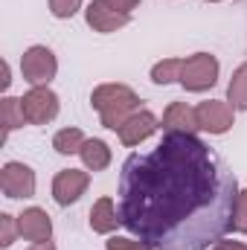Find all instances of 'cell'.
Here are the masks:
<instances>
[{
    "label": "cell",
    "instance_id": "6da1fadb",
    "mask_svg": "<svg viewBox=\"0 0 247 250\" xmlns=\"http://www.w3.org/2000/svg\"><path fill=\"white\" fill-rule=\"evenodd\" d=\"M239 184L218 151L195 134H163L131 154L120 175V221L154 250H206L233 230Z\"/></svg>",
    "mask_w": 247,
    "mask_h": 250
},
{
    "label": "cell",
    "instance_id": "7a4b0ae2",
    "mask_svg": "<svg viewBox=\"0 0 247 250\" xmlns=\"http://www.w3.org/2000/svg\"><path fill=\"white\" fill-rule=\"evenodd\" d=\"M90 105L99 111V120L105 128L120 131V125L140 111V96L125 84H99L90 93Z\"/></svg>",
    "mask_w": 247,
    "mask_h": 250
},
{
    "label": "cell",
    "instance_id": "3957f363",
    "mask_svg": "<svg viewBox=\"0 0 247 250\" xmlns=\"http://www.w3.org/2000/svg\"><path fill=\"white\" fill-rule=\"evenodd\" d=\"M186 90L192 93H201V90H209L215 82H218V59L209 56V53H195L184 59V67H181V79Z\"/></svg>",
    "mask_w": 247,
    "mask_h": 250
},
{
    "label": "cell",
    "instance_id": "277c9868",
    "mask_svg": "<svg viewBox=\"0 0 247 250\" xmlns=\"http://www.w3.org/2000/svg\"><path fill=\"white\" fill-rule=\"evenodd\" d=\"M56 70H59V62H56L53 50L50 47H41V44L38 47H29L23 53V59H21V73H23V79L32 87L50 84L56 79Z\"/></svg>",
    "mask_w": 247,
    "mask_h": 250
},
{
    "label": "cell",
    "instance_id": "5b68a950",
    "mask_svg": "<svg viewBox=\"0 0 247 250\" xmlns=\"http://www.w3.org/2000/svg\"><path fill=\"white\" fill-rule=\"evenodd\" d=\"M23 117L29 125H47L59 117V96L44 84V87H32L29 93H23L21 99Z\"/></svg>",
    "mask_w": 247,
    "mask_h": 250
},
{
    "label": "cell",
    "instance_id": "8992f818",
    "mask_svg": "<svg viewBox=\"0 0 247 250\" xmlns=\"http://www.w3.org/2000/svg\"><path fill=\"white\" fill-rule=\"evenodd\" d=\"M0 189L6 198H32L35 195V172L23 163H6L0 169Z\"/></svg>",
    "mask_w": 247,
    "mask_h": 250
},
{
    "label": "cell",
    "instance_id": "52a82bcc",
    "mask_svg": "<svg viewBox=\"0 0 247 250\" xmlns=\"http://www.w3.org/2000/svg\"><path fill=\"white\" fill-rule=\"evenodd\" d=\"M195 117H198V128H204L209 134H227L233 128V108L218 99L201 102L195 108Z\"/></svg>",
    "mask_w": 247,
    "mask_h": 250
},
{
    "label": "cell",
    "instance_id": "ba28073f",
    "mask_svg": "<svg viewBox=\"0 0 247 250\" xmlns=\"http://www.w3.org/2000/svg\"><path fill=\"white\" fill-rule=\"evenodd\" d=\"M87 184H90V175L87 172H79V169H64V172H59L56 181H53V198H56V204H62V207L76 204L84 195Z\"/></svg>",
    "mask_w": 247,
    "mask_h": 250
},
{
    "label": "cell",
    "instance_id": "9c48e42d",
    "mask_svg": "<svg viewBox=\"0 0 247 250\" xmlns=\"http://www.w3.org/2000/svg\"><path fill=\"white\" fill-rule=\"evenodd\" d=\"M84 21L93 32H117L131 23V15H123L117 9H111L105 0H93L87 9H84Z\"/></svg>",
    "mask_w": 247,
    "mask_h": 250
},
{
    "label": "cell",
    "instance_id": "30bf717a",
    "mask_svg": "<svg viewBox=\"0 0 247 250\" xmlns=\"http://www.w3.org/2000/svg\"><path fill=\"white\" fill-rule=\"evenodd\" d=\"M157 128H160V123H157V117H154L151 111H137V114H131V117L120 125V140H123V146H140V143L148 140Z\"/></svg>",
    "mask_w": 247,
    "mask_h": 250
},
{
    "label": "cell",
    "instance_id": "8fae6325",
    "mask_svg": "<svg viewBox=\"0 0 247 250\" xmlns=\"http://www.w3.org/2000/svg\"><path fill=\"white\" fill-rule=\"evenodd\" d=\"M18 227H21V236L26 242H35V245L38 242H50V236H53V221L38 207L23 209V215H18Z\"/></svg>",
    "mask_w": 247,
    "mask_h": 250
},
{
    "label": "cell",
    "instance_id": "7c38bea8",
    "mask_svg": "<svg viewBox=\"0 0 247 250\" xmlns=\"http://www.w3.org/2000/svg\"><path fill=\"white\" fill-rule=\"evenodd\" d=\"M163 131L166 134H195L198 131L195 108H189L186 102H172L163 114Z\"/></svg>",
    "mask_w": 247,
    "mask_h": 250
},
{
    "label": "cell",
    "instance_id": "4fadbf2b",
    "mask_svg": "<svg viewBox=\"0 0 247 250\" xmlns=\"http://www.w3.org/2000/svg\"><path fill=\"white\" fill-rule=\"evenodd\" d=\"M117 224H123V221H120V212L114 209V201L99 198L90 207V230L93 233H111V230H117Z\"/></svg>",
    "mask_w": 247,
    "mask_h": 250
},
{
    "label": "cell",
    "instance_id": "5bb4252c",
    "mask_svg": "<svg viewBox=\"0 0 247 250\" xmlns=\"http://www.w3.org/2000/svg\"><path fill=\"white\" fill-rule=\"evenodd\" d=\"M82 160H84V166L90 169V172H102V169H108V163H111V148H108V143H102V140H84V146H82Z\"/></svg>",
    "mask_w": 247,
    "mask_h": 250
},
{
    "label": "cell",
    "instance_id": "9a60e30c",
    "mask_svg": "<svg viewBox=\"0 0 247 250\" xmlns=\"http://www.w3.org/2000/svg\"><path fill=\"white\" fill-rule=\"evenodd\" d=\"M227 99H230L233 111H247V64H242L233 73L230 87H227Z\"/></svg>",
    "mask_w": 247,
    "mask_h": 250
},
{
    "label": "cell",
    "instance_id": "2e32d148",
    "mask_svg": "<svg viewBox=\"0 0 247 250\" xmlns=\"http://www.w3.org/2000/svg\"><path fill=\"white\" fill-rule=\"evenodd\" d=\"M82 146H84V134L79 128H62L53 137V148L59 154H76V151H82Z\"/></svg>",
    "mask_w": 247,
    "mask_h": 250
},
{
    "label": "cell",
    "instance_id": "e0dca14e",
    "mask_svg": "<svg viewBox=\"0 0 247 250\" xmlns=\"http://www.w3.org/2000/svg\"><path fill=\"white\" fill-rule=\"evenodd\" d=\"M0 114H3V140H6V134H9L12 128H18V125L26 123L23 108H21V99H15V96H6V99H3Z\"/></svg>",
    "mask_w": 247,
    "mask_h": 250
},
{
    "label": "cell",
    "instance_id": "ac0fdd59",
    "mask_svg": "<svg viewBox=\"0 0 247 250\" xmlns=\"http://www.w3.org/2000/svg\"><path fill=\"white\" fill-rule=\"evenodd\" d=\"M181 67L184 59H166V62H157L151 67V82L154 84H172L181 79Z\"/></svg>",
    "mask_w": 247,
    "mask_h": 250
},
{
    "label": "cell",
    "instance_id": "d6986e66",
    "mask_svg": "<svg viewBox=\"0 0 247 250\" xmlns=\"http://www.w3.org/2000/svg\"><path fill=\"white\" fill-rule=\"evenodd\" d=\"M21 233V227H18V218L15 215H9V212H3L0 215V245L3 248H9L12 242H15V236Z\"/></svg>",
    "mask_w": 247,
    "mask_h": 250
},
{
    "label": "cell",
    "instance_id": "ffe728a7",
    "mask_svg": "<svg viewBox=\"0 0 247 250\" xmlns=\"http://www.w3.org/2000/svg\"><path fill=\"white\" fill-rule=\"evenodd\" d=\"M105 248L108 250H154L148 242H137V239H123V236H114V239H108L105 242Z\"/></svg>",
    "mask_w": 247,
    "mask_h": 250
},
{
    "label": "cell",
    "instance_id": "44dd1931",
    "mask_svg": "<svg viewBox=\"0 0 247 250\" xmlns=\"http://www.w3.org/2000/svg\"><path fill=\"white\" fill-rule=\"evenodd\" d=\"M233 230H239V233H247V189H245V192H239V198H236Z\"/></svg>",
    "mask_w": 247,
    "mask_h": 250
},
{
    "label": "cell",
    "instance_id": "7402d4cb",
    "mask_svg": "<svg viewBox=\"0 0 247 250\" xmlns=\"http://www.w3.org/2000/svg\"><path fill=\"white\" fill-rule=\"evenodd\" d=\"M82 9V0H50V12L56 18H73Z\"/></svg>",
    "mask_w": 247,
    "mask_h": 250
},
{
    "label": "cell",
    "instance_id": "603a6c76",
    "mask_svg": "<svg viewBox=\"0 0 247 250\" xmlns=\"http://www.w3.org/2000/svg\"><path fill=\"white\" fill-rule=\"evenodd\" d=\"M105 3H108L111 9H117V12H123V15H128V12H131V9H134V6H137L140 0H105Z\"/></svg>",
    "mask_w": 247,
    "mask_h": 250
},
{
    "label": "cell",
    "instance_id": "cb8c5ba5",
    "mask_svg": "<svg viewBox=\"0 0 247 250\" xmlns=\"http://www.w3.org/2000/svg\"><path fill=\"white\" fill-rule=\"evenodd\" d=\"M212 250H247L245 242H215Z\"/></svg>",
    "mask_w": 247,
    "mask_h": 250
},
{
    "label": "cell",
    "instance_id": "d4e9b609",
    "mask_svg": "<svg viewBox=\"0 0 247 250\" xmlns=\"http://www.w3.org/2000/svg\"><path fill=\"white\" fill-rule=\"evenodd\" d=\"M0 84H3V87H9V84H12V79H9V64L3 62V79H0Z\"/></svg>",
    "mask_w": 247,
    "mask_h": 250
},
{
    "label": "cell",
    "instance_id": "484cf974",
    "mask_svg": "<svg viewBox=\"0 0 247 250\" xmlns=\"http://www.w3.org/2000/svg\"><path fill=\"white\" fill-rule=\"evenodd\" d=\"M29 250H56V248H53V242H38L35 248H29Z\"/></svg>",
    "mask_w": 247,
    "mask_h": 250
},
{
    "label": "cell",
    "instance_id": "4316f807",
    "mask_svg": "<svg viewBox=\"0 0 247 250\" xmlns=\"http://www.w3.org/2000/svg\"><path fill=\"white\" fill-rule=\"evenodd\" d=\"M206 3H218V0H206Z\"/></svg>",
    "mask_w": 247,
    "mask_h": 250
}]
</instances>
